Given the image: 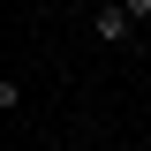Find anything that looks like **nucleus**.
Listing matches in <instances>:
<instances>
[{"label": "nucleus", "instance_id": "f257e3e1", "mask_svg": "<svg viewBox=\"0 0 151 151\" xmlns=\"http://www.w3.org/2000/svg\"><path fill=\"white\" fill-rule=\"evenodd\" d=\"M91 30L106 38V45H129V30H136V15L121 8V0H98V8H91Z\"/></svg>", "mask_w": 151, "mask_h": 151}, {"label": "nucleus", "instance_id": "f03ea898", "mask_svg": "<svg viewBox=\"0 0 151 151\" xmlns=\"http://www.w3.org/2000/svg\"><path fill=\"white\" fill-rule=\"evenodd\" d=\"M121 8H129V15H136V23H144V15H151V0H121Z\"/></svg>", "mask_w": 151, "mask_h": 151}]
</instances>
